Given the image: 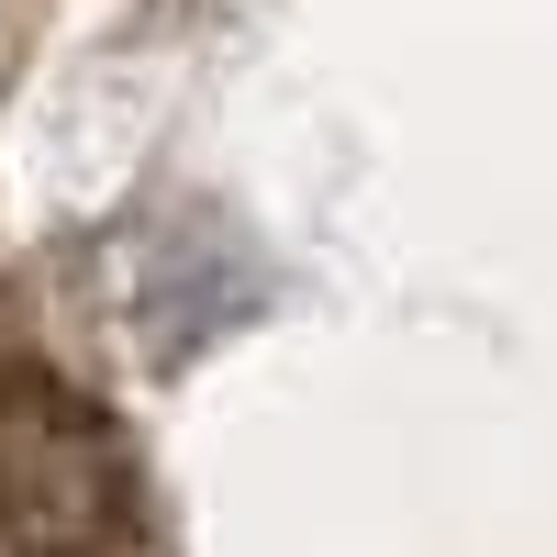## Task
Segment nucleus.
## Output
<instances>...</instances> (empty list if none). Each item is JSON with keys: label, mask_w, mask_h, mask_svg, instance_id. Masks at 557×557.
<instances>
[{"label": "nucleus", "mask_w": 557, "mask_h": 557, "mask_svg": "<svg viewBox=\"0 0 557 557\" xmlns=\"http://www.w3.org/2000/svg\"><path fill=\"white\" fill-rule=\"evenodd\" d=\"M134 469L57 368L0 357V557H123Z\"/></svg>", "instance_id": "1"}]
</instances>
